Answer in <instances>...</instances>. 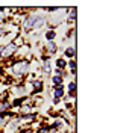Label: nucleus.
Listing matches in <instances>:
<instances>
[{
  "instance_id": "nucleus-10",
  "label": "nucleus",
  "mask_w": 132,
  "mask_h": 133,
  "mask_svg": "<svg viewBox=\"0 0 132 133\" xmlns=\"http://www.w3.org/2000/svg\"><path fill=\"white\" fill-rule=\"evenodd\" d=\"M41 71L44 74H50V61L49 59H43V66H41Z\"/></svg>"
},
{
  "instance_id": "nucleus-2",
  "label": "nucleus",
  "mask_w": 132,
  "mask_h": 133,
  "mask_svg": "<svg viewBox=\"0 0 132 133\" xmlns=\"http://www.w3.org/2000/svg\"><path fill=\"white\" fill-rule=\"evenodd\" d=\"M17 51V47L11 42L8 45H5V47H2V53H0V59H11L14 58V55H15Z\"/></svg>"
},
{
  "instance_id": "nucleus-5",
  "label": "nucleus",
  "mask_w": 132,
  "mask_h": 133,
  "mask_svg": "<svg viewBox=\"0 0 132 133\" xmlns=\"http://www.w3.org/2000/svg\"><path fill=\"white\" fill-rule=\"evenodd\" d=\"M52 97H53V100H62L64 98V85H61V86H53V88H52Z\"/></svg>"
},
{
  "instance_id": "nucleus-16",
  "label": "nucleus",
  "mask_w": 132,
  "mask_h": 133,
  "mask_svg": "<svg viewBox=\"0 0 132 133\" xmlns=\"http://www.w3.org/2000/svg\"><path fill=\"white\" fill-rule=\"evenodd\" d=\"M67 66V61L64 58H59L58 61H56V68H59V70H64Z\"/></svg>"
},
{
  "instance_id": "nucleus-3",
  "label": "nucleus",
  "mask_w": 132,
  "mask_h": 133,
  "mask_svg": "<svg viewBox=\"0 0 132 133\" xmlns=\"http://www.w3.org/2000/svg\"><path fill=\"white\" fill-rule=\"evenodd\" d=\"M15 36H17V33H14V32H9V33L2 35V36H0V47H5V45L11 44V42L14 41Z\"/></svg>"
},
{
  "instance_id": "nucleus-6",
  "label": "nucleus",
  "mask_w": 132,
  "mask_h": 133,
  "mask_svg": "<svg viewBox=\"0 0 132 133\" xmlns=\"http://www.w3.org/2000/svg\"><path fill=\"white\" fill-rule=\"evenodd\" d=\"M14 116V114H11V112H8V114H2L0 115V132L6 127V124L9 123V119Z\"/></svg>"
},
{
  "instance_id": "nucleus-14",
  "label": "nucleus",
  "mask_w": 132,
  "mask_h": 133,
  "mask_svg": "<svg viewBox=\"0 0 132 133\" xmlns=\"http://www.w3.org/2000/svg\"><path fill=\"white\" fill-rule=\"evenodd\" d=\"M62 82H64V77H59V76H52V85L53 86H61L62 85Z\"/></svg>"
},
{
  "instance_id": "nucleus-8",
  "label": "nucleus",
  "mask_w": 132,
  "mask_h": 133,
  "mask_svg": "<svg viewBox=\"0 0 132 133\" xmlns=\"http://www.w3.org/2000/svg\"><path fill=\"white\" fill-rule=\"evenodd\" d=\"M11 110V101L8 100H0V115L2 114H8Z\"/></svg>"
},
{
  "instance_id": "nucleus-13",
  "label": "nucleus",
  "mask_w": 132,
  "mask_h": 133,
  "mask_svg": "<svg viewBox=\"0 0 132 133\" xmlns=\"http://www.w3.org/2000/svg\"><path fill=\"white\" fill-rule=\"evenodd\" d=\"M64 55H65L67 58L73 59V58H74V55H76V49H74L73 45H70V47H67V49L64 50Z\"/></svg>"
},
{
  "instance_id": "nucleus-4",
  "label": "nucleus",
  "mask_w": 132,
  "mask_h": 133,
  "mask_svg": "<svg viewBox=\"0 0 132 133\" xmlns=\"http://www.w3.org/2000/svg\"><path fill=\"white\" fill-rule=\"evenodd\" d=\"M35 18L37 15H27L23 21V29L25 32H29V30H33V23H35Z\"/></svg>"
},
{
  "instance_id": "nucleus-19",
  "label": "nucleus",
  "mask_w": 132,
  "mask_h": 133,
  "mask_svg": "<svg viewBox=\"0 0 132 133\" xmlns=\"http://www.w3.org/2000/svg\"><path fill=\"white\" fill-rule=\"evenodd\" d=\"M0 53H2V47H0Z\"/></svg>"
},
{
  "instance_id": "nucleus-18",
  "label": "nucleus",
  "mask_w": 132,
  "mask_h": 133,
  "mask_svg": "<svg viewBox=\"0 0 132 133\" xmlns=\"http://www.w3.org/2000/svg\"><path fill=\"white\" fill-rule=\"evenodd\" d=\"M18 133H32V130H31V129H21Z\"/></svg>"
},
{
  "instance_id": "nucleus-11",
  "label": "nucleus",
  "mask_w": 132,
  "mask_h": 133,
  "mask_svg": "<svg viewBox=\"0 0 132 133\" xmlns=\"http://www.w3.org/2000/svg\"><path fill=\"white\" fill-rule=\"evenodd\" d=\"M76 14H77V9H76V8H70V9H68V23H70V24H73V23H74Z\"/></svg>"
},
{
  "instance_id": "nucleus-9",
  "label": "nucleus",
  "mask_w": 132,
  "mask_h": 133,
  "mask_svg": "<svg viewBox=\"0 0 132 133\" xmlns=\"http://www.w3.org/2000/svg\"><path fill=\"white\" fill-rule=\"evenodd\" d=\"M31 83H32V89H33L32 95H35V94H38V92L43 91V82L41 80H33V82H31Z\"/></svg>"
},
{
  "instance_id": "nucleus-17",
  "label": "nucleus",
  "mask_w": 132,
  "mask_h": 133,
  "mask_svg": "<svg viewBox=\"0 0 132 133\" xmlns=\"http://www.w3.org/2000/svg\"><path fill=\"white\" fill-rule=\"evenodd\" d=\"M67 65L70 68V73H71V74H76V61H74V59H70V62H68Z\"/></svg>"
},
{
  "instance_id": "nucleus-12",
  "label": "nucleus",
  "mask_w": 132,
  "mask_h": 133,
  "mask_svg": "<svg viewBox=\"0 0 132 133\" xmlns=\"http://www.w3.org/2000/svg\"><path fill=\"white\" fill-rule=\"evenodd\" d=\"M74 95H76V82H70L68 83V97L74 98Z\"/></svg>"
},
{
  "instance_id": "nucleus-1",
  "label": "nucleus",
  "mask_w": 132,
  "mask_h": 133,
  "mask_svg": "<svg viewBox=\"0 0 132 133\" xmlns=\"http://www.w3.org/2000/svg\"><path fill=\"white\" fill-rule=\"evenodd\" d=\"M31 70V59H21L14 61L11 68H8V73L14 76V79H23L26 74H29Z\"/></svg>"
},
{
  "instance_id": "nucleus-7",
  "label": "nucleus",
  "mask_w": 132,
  "mask_h": 133,
  "mask_svg": "<svg viewBox=\"0 0 132 133\" xmlns=\"http://www.w3.org/2000/svg\"><path fill=\"white\" fill-rule=\"evenodd\" d=\"M56 47H58V45H56V42L55 41H49L47 42V45H46V50H47V56H46V59H49L50 56H52V55H53V53H56Z\"/></svg>"
},
{
  "instance_id": "nucleus-15",
  "label": "nucleus",
  "mask_w": 132,
  "mask_h": 133,
  "mask_svg": "<svg viewBox=\"0 0 132 133\" xmlns=\"http://www.w3.org/2000/svg\"><path fill=\"white\" fill-rule=\"evenodd\" d=\"M46 38H47L49 41H53V39L56 38V30H55V29H49V30L46 32Z\"/></svg>"
}]
</instances>
